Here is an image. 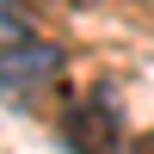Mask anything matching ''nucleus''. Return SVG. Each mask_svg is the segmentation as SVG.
<instances>
[{
	"mask_svg": "<svg viewBox=\"0 0 154 154\" xmlns=\"http://www.w3.org/2000/svg\"><path fill=\"white\" fill-rule=\"evenodd\" d=\"M62 148L68 154H117L123 148V105L111 86H93L62 111Z\"/></svg>",
	"mask_w": 154,
	"mask_h": 154,
	"instance_id": "1",
	"label": "nucleus"
},
{
	"mask_svg": "<svg viewBox=\"0 0 154 154\" xmlns=\"http://www.w3.org/2000/svg\"><path fill=\"white\" fill-rule=\"evenodd\" d=\"M62 68H68V49L31 37V43H19V49L0 56V93H6V99H31V93H43Z\"/></svg>",
	"mask_w": 154,
	"mask_h": 154,
	"instance_id": "2",
	"label": "nucleus"
},
{
	"mask_svg": "<svg viewBox=\"0 0 154 154\" xmlns=\"http://www.w3.org/2000/svg\"><path fill=\"white\" fill-rule=\"evenodd\" d=\"M19 43H31V12L19 0H0V56L19 49Z\"/></svg>",
	"mask_w": 154,
	"mask_h": 154,
	"instance_id": "3",
	"label": "nucleus"
},
{
	"mask_svg": "<svg viewBox=\"0 0 154 154\" xmlns=\"http://www.w3.org/2000/svg\"><path fill=\"white\" fill-rule=\"evenodd\" d=\"M130 148H136V154H154V136H142V142H130Z\"/></svg>",
	"mask_w": 154,
	"mask_h": 154,
	"instance_id": "4",
	"label": "nucleus"
},
{
	"mask_svg": "<svg viewBox=\"0 0 154 154\" xmlns=\"http://www.w3.org/2000/svg\"><path fill=\"white\" fill-rule=\"evenodd\" d=\"M74 6H99V0H74Z\"/></svg>",
	"mask_w": 154,
	"mask_h": 154,
	"instance_id": "5",
	"label": "nucleus"
}]
</instances>
